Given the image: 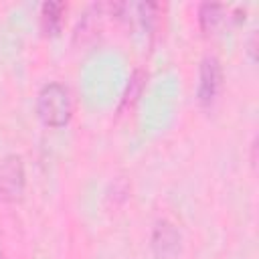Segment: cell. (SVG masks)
Returning <instances> with one entry per match:
<instances>
[{
	"mask_svg": "<svg viewBox=\"0 0 259 259\" xmlns=\"http://www.w3.org/2000/svg\"><path fill=\"white\" fill-rule=\"evenodd\" d=\"M36 115L49 127H65L73 117V97L67 85L49 81L36 95Z\"/></svg>",
	"mask_w": 259,
	"mask_h": 259,
	"instance_id": "6da1fadb",
	"label": "cell"
},
{
	"mask_svg": "<svg viewBox=\"0 0 259 259\" xmlns=\"http://www.w3.org/2000/svg\"><path fill=\"white\" fill-rule=\"evenodd\" d=\"M223 87V67L219 57L206 55L198 67V83H196V99L202 107H210Z\"/></svg>",
	"mask_w": 259,
	"mask_h": 259,
	"instance_id": "7a4b0ae2",
	"label": "cell"
},
{
	"mask_svg": "<svg viewBox=\"0 0 259 259\" xmlns=\"http://www.w3.org/2000/svg\"><path fill=\"white\" fill-rule=\"evenodd\" d=\"M24 192V166L20 156H8L0 162V200H18Z\"/></svg>",
	"mask_w": 259,
	"mask_h": 259,
	"instance_id": "3957f363",
	"label": "cell"
},
{
	"mask_svg": "<svg viewBox=\"0 0 259 259\" xmlns=\"http://www.w3.org/2000/svg\"><path fill=\"white\" fill-rule=\"evenodd\" d=\"M180 243H182V235L172 221H168V219L156 221L152 239H150V245H152V251L156 253V257H160V259L174 257L180 251Z\"/></svg>",
	"mask_w": 259,
	"mask_h": 259,
	"instance_id": "277c9868",
	"label": "cell"
},
{
	"mask_svg": "<svg viewBox=\"0 0 259 259\" xmlns=\"http://www.w3.org/2000/svg\"><path fill=\"white\" fill-rule=\"evenodd\" d=\"M105 10H107V4H91L85 14L81 16L77 28H75V40L79 42H87L91 38H95L101 30V22H103V16H105Z\"/></svg>",
	"mask_w": 259,
	"mask_h": 259,
	"instance_id": "5b68a950",
	"label": "cell"
},
{
	"mask_svg": "<svg viewBox=\"0 0 259 259\" xmlns=\"http://www.w3.org/2000/svg\"><path fill=\"white\" fill-rule=\"evenodd\" d=\"M227 18H229L227 8L223 4H200L198 8V24H200V30L206 34L219 30Z\"/></svg>",
	"mask_w": 259,
	"mask_h": 259,
	"instance_id": "8992f818",
	"label": "cell"
},
{
	"mask_svg": "<svg viewBox=\"0 0 259 259\" xmlns=\"http://www.w3.org/2000/svg\"><path fill=\"white\" fill-rule=\"evenodd\" d=\"M65 12H67V6L63 2H45L40 6V22L47 34H57L61 30Z\"/></svg>",
	"mask_w": 259,
	"mask_h": 259,
	"instance_id": "52a82bcc",
	"label": "cell"
}]
</instances>
